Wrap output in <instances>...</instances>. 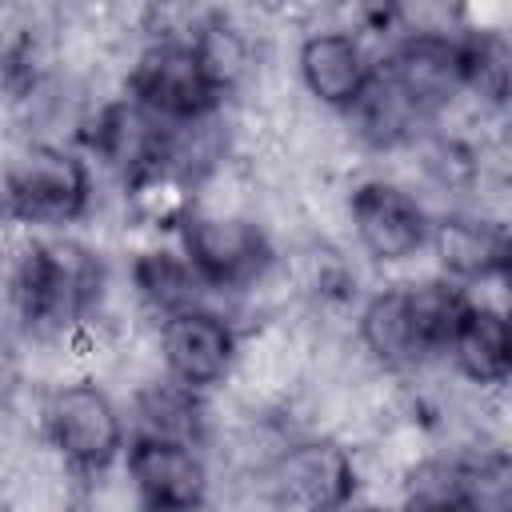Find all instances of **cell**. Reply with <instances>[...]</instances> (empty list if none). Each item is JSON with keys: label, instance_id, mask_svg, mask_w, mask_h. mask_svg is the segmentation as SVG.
<instances>
[{"label": "cell", "instance_id": "cell-21", "mask_svg": "<svg viewBox=\"0 0 512 512\" xmlns=\"http://www.w3.org/2000/svg\"><path fill=\"white\" fill-rule=\"evenodd\" d=\"M456 512H468V508H456Z\"/></svg>", "mask_w": 512, "mask_h": 512}, {"label": "cell", "instance_id": "cell-18", "mask_svg": "<svg viewBox=\"0 0 512 512\" xmlns=\"http://www.w3.org/2000/svg\"><path fill=\"white\" fill-rule=\"evenodd\" d=\"M404 300H408V320L416 332V344L428 364L444 360V348L456 332V320L464 312V288H456L444 276H424V280H404Z\"/></svg>", "mask_w": 512, "mask_h": 512}, {"label": "cell", "instance_id": "cell-1", "mask_svg": "<svg viewBox=\"0 0 512 512\" xmlns=\"http://www.w3.org/2000/svg\"><path fill=\"white\" fill-rule=\"evenodd\" d=\"M92 168L52 140H12L0 152V220L28 232H60L92 212Z\"/></svg>", "mask_w": 512, "mask_h": 512}, {"label": "cell", "instance_id": "cell-14", "mask_svg": "<svg viewBox=\"0 0 512 512\" xmlns=\"http://www.w3.org/2000/svg\"><path fill=\"white\" fill-rule=\"evenodd\" d=\"M352 336L364 352V360L384 372V376H400V380H412L428 368L420 344H416V332H412V320H408V300H404V284H384L376 292H368L360 304H356V316H352Z\"/></svg>", "mask_w": 512, "mask_h": 512}, {"label": "cell", "instance_id": "cell-6", "mask_svg": "<svg viewBox=\"0 0 512 512\" xmlns=\"http://www.w3.org/2000/svg\"><path fill=\"white\" fill-rule=\"evenodd\" d=\"M144 512H204L216 492V468L208 448L160 436H128L120 456Z\"/></svg>", "mask_w": 512, "mask_h": 512}, {"label": "cell", "instance_id": "cell-5", "mask_svg": "<svg viewBox=\"0 0 512 512\" xmlns=\"http://www.w3.org/2000/svg\"><path fill=\"white\" fill-rule=\"evenodd\" d=\"M264 480L284 512H344L360 496L356 448L320 432L288 436Z\"/></svg>", "mask_w": 512, "mask_h": 512}, {"label": "cell", "instance_id": "cell-10", "mask_svg": "<svg viewBox=\"0 0 512 512\" xmlns=\"http://www.w3.org/2000/svg\"><path fill=\"white\" fill-rule=\"evenodd\" d=\"M376 68L424 112V120L464 100V36L392 32Z\"/></svg>", "mask_w": 512, "mask_h": 512}, {"label": "cell", "instance_id": "cell-11", "mask_svg": "<svg viewBox=\"0 0 512 512\" xmlns=\"http://www.w3.org/2000/svg\"><path fill=\"white\" fill-rule=\"evenodd\" d=\"M188 52L196 60L204 88L220 104H228L252 88V80L264 64V36L256 32L252 12L208 8L188 36Z\"/></svg>", "mask_w": 512, "mask_h": 512}, {"label": "cell", "instance_id": "cell-8", "mask_svg": "<svg viewBox=\"0 0 512 512\" xmlns=\"http://www.w3.org/2000/svg\"><path fill=\"white\" fill-rule=\"evenodd\" d=\"M240 328L220 308H192L156 324V356L164 376L192 392H220L232 376Z\"/></svg>", "mask_w": 512, "mask_h": 512}, {"label": "cell", "instance_id": "cell-2", "mask_svg": "<svg viewBox=\"0 0 512 512\" xmlns=\"http://www.w3.org/2000/svg\"><path fill=\"white\" fill-rule=\"evenodd\" d=\"M40 440L76 476H92L120 464L128 448V420L120 400L96 376H72L56 380L40 396Z\"/></svg>", "mask_w": 512, "mask_h": 512}, {"label": "cell", "instance_id": "cell-4", "mask_svg": "<svg viewBox=\"0 0 512 512\" xmlns=\"http://www.w3.org/2000/svg\"><path fill=\"white\" fill-rule=\"evenodd\" d=\"M176 248L212 296L244 292L276 256L272 232L252 212H188L176 228Z\"/></svg>", "mask_w": 512, "mask_h": 512}, {"label": "cell", "instance_id": "cell-13", "mask_svg": "<svg viewBox=\"0 0 512 512\" xmlns=\"http://www.w3.org/2000/svg\"><path fill=\"white\" fill-rule=\"evenodd\" d=\"M80 144L88 148V156L108 168L120 188L128 180H136L140 172L160 164V144H164V124L152 120L140 104H132L124 92L108 96L92 108V116L80 128Z\"/></svg>", "mask_w": 512, "mask_h": 512}, {"label": "cell", "instance_id": "cell-12", "mask_svg": "<svg viewBox=\"0 0 512 512\" xmlns=\"http://www.w3.org/2000/svg\"><path fill=\"white\" fill-rule=\"evenodd\" d=\"M428 252L436 268L456 288H476L484 280L508 276V224L472 208H448L432 216Z\"/></svg>", "mask_w": 512, "mask_h": 512}, {"label": "cell", "instance_id": "cell-7", "mask_svg": "<svg viewBox=\"0 0 512 512\" xmlns=\"http://www.w3.org/2000/svg\"><path fill=\"white\" fill-rule=\"evenodd\" d=\"M120 92L160 124H188L220 100L204 88L188 40H144L124 64Z\"/></svg>", "mask_w": 512, "mask_h": 512}, {"label": "cell", "instance_id": "cell-3", "mask_svg": "<svg viewBox=\"0 0 512 512\" xmlns=\"http://www.w3.org/2000/svg\"><path fill=\"white\" fill-rule=\"evenodd\" d=\"M344 232L372 264L396 268L428 248L432 208H424V200L412 188H404L396 176L372 172L348 184Z\"/></svg>", "mask_w": 512, "mask_h": 512}, {"label": "cell", "instance_id": "cell-20", "mask_svg": "<svg viewBox=\"0 0 512 512\" xmlns=\"http://www.w3.org/2000/svg\"><path fill=\"white\" fill-rule=\"evenodd\" d=\"M204 512H284L268 480H224V492H212Z\"/></svg>", "mask_w": 512, "mask_h": 512}, {"label": "cell", "instance_id": "cell-15", "mask_svg": "<svg viewBox=\"0 0 512 512\" xmlns=\"http://www.w3.org/2000/svg\"><path fill=\"white\" fill-rule=\"evenodd\" d=\"M444 364L464 388H504L508 372H512L508 312L468 300L460 320H456V332H452V340L444 348Z\"/></svg>", "mask_w": 512, "mask_h": 512}, {"label": "cell", "instance_id": "cell-9", "mask_svg": "<svg viewBox=\"0 0 512 512\" xmlns=\"http://www.w3.org/2000/svg\"><path fill=\"white\" fill-rule=\"evenodd\" d=\"M372 68H376V56L368 52V40L348 24H312L304 28L292 52V76L300 96L336 116L352 108Z\"/></svg>", "mask_w": 512, "mask_h": 512}, {"label": "cell", "instance_id": "cell-16", "mask_svg": "<svg viewBox=\"0 0 512 512\" xmlns=\"http://www.w3.org/2000/svg\"><path fill=\"white\" fill-rule=\"evenodd\" d=\"M124 276H128V288H132L140 312L152 324H160L168 316H180V312H192V308H216L208 284L196 276V268L184 260V252L176 244H148V248H140L128 260Z\"/></svg>", "mask_w": 512, "mask_h": 512}, {"label": "cell", "instance_id": "cell-17", "mask_svg": "<svg viewBox=\"0 0 512 512\" xmlns=\"http://www.w3.org/2000/svg\"><path fill=\"white\" fill-rule=\"evenodd\" d=\"M132 436H160V440H184V444H208L212 428V400L204 392H192L176 384L172 376H152L140 388L128 392Z\"/></svg>", "mask_w": 512, "mask_h": 512}, {"label": "cell", "instance_id": "cell-19", "mask_svg": "<svg viewBox=\"0 0 512 512\" xmlns=\"http://www.w3.org/2000/svg\"><path fill=\"white\" fill-rule=\"evenodd\" d=\"M512 92V40L504 28L464 32V96L480 108L504 112Z\"/></svg>", "mask_w": 512, "mask_h": 512}]
</instances>
